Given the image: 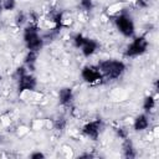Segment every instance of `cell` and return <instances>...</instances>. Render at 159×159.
Listing matches in <instances>:
<instances>
[{"label": "cell", "instance_id": "obj_12", "mask_svg": "<svg viewBox=\"0 0 159 159\" xmlns=\"http://www.w3.org/2000/svg\"><path fill=\"white\" fill-rule=\"evenodd\" d=\"M123 154L125 158H134L137 155V152H135V148L132 143V140L129 138L124 139V143H123Z\"/></svg>", "mask_w": 159, "mask_h": 159}, {"label": "cell", "instance_id": "obj_18", "mask_svg": "<svg viewBox=\"0 0 159 159\" xmlns=\"http://www.w3.org/2000/svg\"><path fill=\"white\" fill-rule=\"evenodd\" d=\"M116 133H117V135L120 138V139H127L128 138V130L125 129V128H117L116 129Z\"/></svg>", "mask_w": 159, "mask_h": 159}, {"label": "cell", "instance_id": "obj_11", "mask_svg": "<svg viewBox=\"0 0 159 159\" xmlns=\"http://www.w3.org/2000/svg\"><path fill=\"white\" fill-rule=\"evenodd\" d=\"M37 55H39V52L27 50V53L25 55V58H24V63H25V66H26V68H27L29 71H30V70H31V71L34 70L35 63H36V60H37Z\"/></svg>", "mask_w": 159, "mask_h": 159}, {"label": "cell", "instance_id": "obj_20", "mask_svg": "<svg viewBox=\"0 0 159 159\" xmlns=\"http://www.w3.org/2000/svg\"><path fill=\"white\" fill-rule=\"evenodd\" d=\"M65 125H66V120H65L63 118L57 119V120H56V123H55L56 129H63V128H65Z\"/></svg>", "mask_w": 159, "mask_h": 159}, {"label": "cell", "instance_id": "obj_5", "mask_svg": "<svg viewBox=\"0 0 159 159\" xmlns=\"http://www.w3.org/2000/svg\"><path fill=\"white\" fill-rule=\"evenodd\" d=\"M81 77L86 83L89 84H96L99 83L102 80H104L97 66H84L81 70Z\"/></svg>", "mask_w": 159, "mask_h": 159}, {"label": "cell", "instance_id": "obj_6", "mask_svg": "<svg viewBox=\"0 0 159 159\" xmlns=\"http://www.w3.org/2000/svg\"><path fill=\"white\" fill-rule=\"evenodd\" d=\"M101 132H102V120L101 119L89 120L82 127V134L92 140H96L99 137Z\"/></svg>", "mask_w": 159, "mask_h": 159}, {"label": "cell", "instance_id": "obj_14", "mask_svg": "<svg viewBox=\"0 0 159 159\" xmlns=\"http://www.w3.org/2000/svg\"><path fill=\"white\" fill-rule=\"evenodd\" d=\"M52 22L55 24V29H56V30H60V29L63 26V12L57 11V12L52 16Z\"/></svg>", "mask_w": 159, "mask_h": 159}, {"label": "cell", "instance_id": "obj_3", "mask_svg": "<svg viewBox=\"0 0 159 159\" xmlns=\"http://www.w3.org/2000/svg\"><path fill=\"white\" fill-rule=\"evenodd\" d=\"M114 25L117 30L124 36V37H133L135 32V24L130 15L127 12L118 14L114 17Z\"/></svg>", "mask_w": 159, "mask_h": 159}, {"label": "cell", "instance_id": "obj_1", "mask_svg": "<svg viewBox=\"0 0 159 159\" xmlns=\"http://www.w3.org/2000/svg\"><path fill=\"white\" fill-rule=\"evenodd\" d=\"M97 68L102 73L103 78L107 80H117L125 72V63L120 60H103L98 62Z\"/></svg>", "mask_w": 159, "mask_h": 159}, {"label": "cell", "instance_id": "obj_21", "mask_svg": "<svg viewBox=\"0 0 159 159\" xmlns=\"http://www.w3.org/2000/svg\"><path fill=\"white\" fill-rule=\"evenodd\" d=\"M135 5L139 7H147L148 2H147V0H135Z\"/></svg>", "mask_w": 159, "mask_h": 159}, {"label": "cell", "instance_id": "obj_19", "mask_svg": "<svg viewBox=\"0 0 159 159\" xmlns=\"http://www.w3.org/2000/svg\"><path fill=\"white\" fill-rule=\"evenodd\" d=\"M30 158L31 159H42V158H45V154L40 150H36V152H32L30 154Z\"/></svg>", "mask_w": 159, "mask_h": 159}, {"label": "cell", "instance_id": "obj_16", "mask_svg": "<svg viewBox=\"0 0 159 159\" xmlns=\"http://www.w3.org/2000/svg\"><path fill=\"white\" fill-rule=\"evenodd\" d=\"M4 10H14L16 6V0H1Z\"/></svg>", "mask_w": 159, "mask_h": 159}, {"label": "cell", "instance_id": "obj_13", "mask_svg": "<svg viewBox=\"0 0 159 159\" xmlns=\"http://www.w3.org/2000/svg\"><path fill=\"white\" fill-rule=\"evenodd\" d=\"M155 106H157V99H155L154 96L149 94V96H147V97L143 99V104H142V107H143V111H144L145 113L152 112V111L155 108Z\"/></svg>", "mask_w": 159, "mask_h": 159}, {"label": "cell", "instance_id": "obj_4", "mask_svg": "<svg viewBox=\"0 0 159 159\" xmlns=\"http://www.w3.org/2000/svg\"><path fill=\"white\" fill-rule=\"evenodd\" d=\"M148 46H149V42L145 36H137L128 43L124 51V56L130 58L142 56L148 51Z\"/></svg>", "mask_w": 159, "mask_h": 159}, {"label": "cell", "instance_id": "obj_17", "mask_svg": "<svg viewBox=\"0 0 159 159\" xmlns=\"http://www.w3.org/2000/svg\"><path fill=\"white\" fill-rule=\"evenodd\" d=\"M80 5L86 11H91L93 9V6H94L93 0H80Z\"/></svg>", "mask_w": 159, "mask_h": 159}, {"label": "cell", "instance_id": "obj_10", "mask_svg": "<svg viewBox=\"0 0 159 159\" xmlns=\"http://www.w3.org/2000/svg\"><path fill=\"white\" fill-rule=\"evenodd\" d=\"M73 101V89L71 87H63L58 92V102L61 106H70Z\"/></svg>", "mask_w": 159, "mask_h": 159}, {"label": "cell", "instance_id": "obj_8", "mask_svg": "<svg viewBox=\"0 0 159 159\" xmlns=\"http://www.w3.org/2000/svg\"><path fill=\"white\" fill-rule=\"evenodd\" d=\"M149 124H150L149 116H148V113L144 112V113L138 114V116L134 118V120H133V129H134L135 132H143V130L148 129Z\"/></svg>", "mask_w": 159, "mask_h": 159}, {"label": "cell", "instance_id": "obj_9", "mask_svg": "<svg viewBox=\"0 0 159 159\" xmlns=\"http://www.w3.org/2000/svg\"><path fill=\"white\" fill-rule=\"evenodd\" d=\"M97 50H98V42L93 39H89V37H87L86 41L83 42V45L81 46V52L87 58L93 56L97 52Z\"/></svg>", "mask_w": 159, "mask_h": 159}, {"label": "cell", "instance_id": "obj_2", "mask_svg": "<svg viewBox=\"0 0 159 159\" xmlns=\"http://www.w3.org/2000/svg\"><path fill=\"white\" fill-rule=\"evenodd\" d=\"M22 40L27 50L36 52H40L45 43V39L40 34V27L35 24H30L24 29Z\"/></svg>", "mask_w": 159, "mask_h": 159}, {"label": "cell", "instance_id": "obj_15", "mask_svg": "<svg viewBox=\"0 0 159 159\" xmlns=\"http://www.w3.org/2000/svg\"><path fill=\"white\" fill-rule=\"evenodd\" d=\"M86 36L83 35V34H81V32H77L73 37H72V42H73V46L76 47V48H81V46L83 45V42L86 41Z\"/></svg>", "mask_w": 159, "mask_h": 159}, {"label": "cell", "instance_id": "obj_22", "mask_svg": "<svg viewBox=\"0 0 159 159\" xmlns=\"http://www.w3.org/2000/svg\"><path fill=\"white\" fill-rule=\"evenodd\" d=\"M4 9H2V4H1V0H0V14H1V11H2Z\"/></svg>", "mask_w": 159, "mask_h": 159}, {"label": "cell", "instance_id": "obj_7", "mask_svg": "<svg viewBox=\"0 0 159 159\" xmlns=\"http://www.w3.org/2000/svg\"><path fill=\"white\" fill-rule=\"evenodd\" d=\"M37 86V80L34 75L31 73H25L24 76H21L20 78H17V89L20 93L25 92V91H34Z\"/></svg>", "mask_w": 159, "mask_h": 159}]
</instances>
